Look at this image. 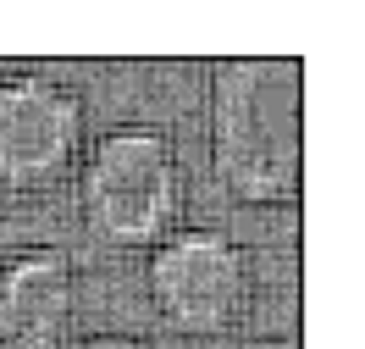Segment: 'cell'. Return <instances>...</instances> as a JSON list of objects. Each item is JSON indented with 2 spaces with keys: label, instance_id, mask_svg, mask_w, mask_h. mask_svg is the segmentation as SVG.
I'll return each mask as SVG.
<instances>
[{
  "label": "cell",
  "instance_id": "obj_1",
  "mask_svg": "<svg viewBox=\"0 0 365 349\" xmlns=\"http://www.w3.org/2000/svg\"><path fill=\"white\" fill-rule=\"evenodd\" d=\"M210 166L232 200L288 206L304 178V61L227 56L205 89Z\"/></svg>",
  "mask_w": 365,
  "mask_h": 349
},
{
  "label": "cell",
  "instance_id": "obj_2",
  "mask_svg": "<svg viewBox=\"0 0 365 349\" xmlns=\"http://www.w3.org/2000/svg\"><path fill=\"white\" fill-rule=\"evenodd\" d=\"M78 206H83L89 233L116 250L160 244L182 206L178 144L150 122L100 133L78 172Z\"/></svg>",
  "mask_w": 365,
  "mask_h": 349
},
{
  "label": "cell",
  "instance_id": "obj_3",
  "mask_svg": "<svg viewBox=\"0 0 365 349\" xmlns=\"http://www.w3.org/2000/svg\"><path fill=\"white\" fill-rule=\"evenodd\" d=\"M150 300H155L160 322L188 333V338H210L250 300V261L216 228H172L160 244H150Z\"/></svg>",
  "mask_w": 365,
  "mask_h": 349
},
{
  "label": "cell",
  "instance_id": "obj_4",
  "mask_svg": "<svg viewBox=\"0 0 365 349\" xmlns=\"http://www.w3.org/2000/svg\"><path fill=\"white\" fill-rule=\"evenodd\" d=\"M83 139V100L45 72L0 78V188H39L67 172Z\"/></svg>",
  "mask_w": 365,
  "mask_h": 349
},
{
  "label": "cell",
  "instance_id": "obj_5",
  "mask_svg": "<svg viewBox=\"0 0 365 349\" xmlns=\"http://www.w3.org/2000/svg\"><path fill=\"white\" fill-rule=\"evenodd\" d=\"M72 316V266L61 250L34 244L0 261V349H61Z\"/></svg>",
  "mask_w": 365,
  "mask_h": 349
},
{
  "label": "cell",
  "instance_id": "obj_6",
  "mask_svg": "<svg viewBox=\"0 0 365 349\" xmlns=\"http://www.w3.org/2000/svg\"><path fill=\"white\" fill-rule=\"evenodd\" d=\"M78 349H150V344L133 338V333H94V338H83Z\"/></svg>",
  "mask_w": 365,
  "mask_h": 349
},
{
  "label": "cell",
  "instance_id": "obj_7",
  "mask_svg": "<svg viewBox=\"0 0 365 349\" xmlns=\"http://www.w3.org/2000/svg\"><path fill=\"white\" fill-rule=\"evenodd\" d=\"M255 349H294V344H255Z\"/></svg>",
  "mask_w": 365,
  "mask_h": 349
}]
</instances>
